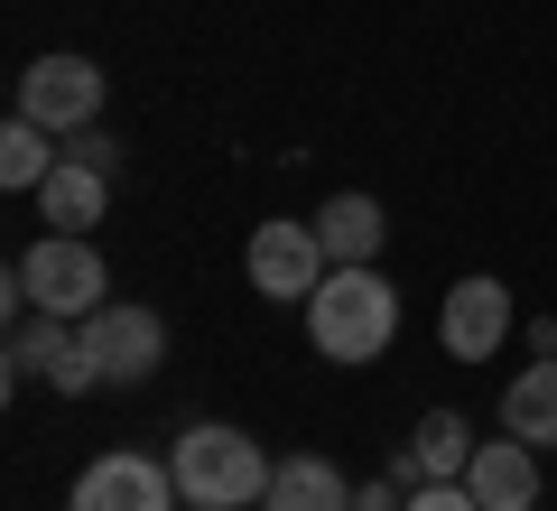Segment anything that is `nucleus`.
<instances>
[{
  "label": "nucleus",
  "instance_id": "1",
  "mask_svg": "<svg viewBox=\"0 0 557 511\" xmlns=\"http://www.w3.org/2000/svg\"><path fill=\"white\" fill-rule=\"evenodd\" d=\"M307 334H317L325 363H372V354H391L399 289L372 270V260H362V270H325V289L307 297Z\"/></svg>",
  "mask_w": 557,
  "mask_h": 511
},
{
  "label": "nucleus",
  "instance_id": "2",
  "mask_svg": "<svg viewBox=\"0 0 557 511\" xmlns=\"http://www.w3.org/2000/svg\"><path fill=\"white\" fill-rule=\"evenodd\" d=\"M168 474H177V492L196 511H242V502L270 492V455H260L242 428H223V418H196V428L168 447Z\"/></svg>",
  "mask_w": 557,
  "mask_h": 511
},
{
  "label": "nucleus",
  "instance_id": "3",
  "mask_svg": "<svg viewBox=\"0 0 557 511\" xmlns=\"http://www.w3.org/2000/svg\"><path fill=\"white\" fill-rule=\"evenodd\" d=\"M112 297V270H102V252L84 233H47L20 252V270H10V307H38V316H65V326H84V316Z\"/></svg>",
  "mask_w": 557,
  "mask_h": 511
},
{
  "label": "nucleus",
  "instance_id": "4",
  "mask_svg": "<svg viewBox=\"0 0 557 511\" xmlns=\"http://www.w3.org/2000/svg\"><path fill=\"white\" fill-rule=\"evenodd\" d=\"M75 344H84V363H94L102 391H139V381L168 363V326H159V307H139V297H102L75 326Z\"/></svg>",
  "mask_w": 557,
  "mask_h": 511
},
{
  "label": "nucleus",
  "instance_id": "5",
  "mask_svg": "<svg viewBox=\"0 0 557 511\" xmlns=\"http://www.w3.org/2000/svg\"><path fill=\"white\" fill-rule=\"evenodd\" d=\"M242 270H251V289L260 297H278V307H307V297L325 289V242H317V223H251V252H242Z\"/></svg>",
  "mask_w": 557,
  "mask_h": 511
},
{
  "label": "nucleus",
  "instance_id": "6",
  "mask_svg": "<svg viewBox=\"0 0 557 511\" xmlns=\"http://www.w3.org/2000/svg\"><path fill=\"white\" fill-rule=\"evenodd\" d=\"M186 492H177V474L168 465H149L139 447H112V455H94V465L75 474V492H65V511H177Z\"/></svg>",
  "mask_w": 557,
  "mask_h": 511
},
{
  "label": "nucleus",
  "instance_id": "7",
  "mask_svg": "<svg viewBox=\"0 0 557 511\" xmlns=\"http://www.w3.org/2000/svg\"><path fill=\"white\" fill-rule=\"evenodd\" d=\"M102 112V65L94 57H38L20 75V121H38V131H84V121Z\"/></svg>",
  "mask_w": 557,
  "mask_h": 511
},
{
  "label": "nucleus",
  "instance_id": "8",
  "mask_svg": "<svg viewBox=\"0 0 557 511\" xmlns=\"http://www.w3.org/2000/svg\"><path fill=\"white\" fill-rule=\"evenodd\" d=\"M502 334H511V289H502V279H456V289H446V316H437V344L456 363H493L502 354Z\"/></svg>",
  "mask_w": 557,
  "mask_h": 511
},
{
  "label": "nucleus",
  "instance_id": "9",
  "mask_svg": "<svg viewBox=\"0 0 557 511\" xmlns=\"http://www.w3.org/2000/svg\"><path fill=\"white\" fill-rule=\"evenodd\" d=\"M465 492H474L483 511H530V502H539V455H530V437L502 428L493 447H474V465H465Z\"/></svg>",
  "mask_w": 557,
  "mask_h": 511
},
{
  "label": "nucleus",
  "instance_id": "10",
  "mask_svg": "<svg viewBox=\"0 0 557 511\" xmlns=\"http://www.w3.org/2000/svg\"><path fill=\"white\" fill-rule=\"evenodd\" d=\"M465 465H474V428L456 410H428L418 437L399 447V484H465Z\"/></svg>",
  "mask_w": 557,
  "mask_h": 511
},
{
  "label": "nucleus",
  "instance_id": "11",
  "mask_svg": "<svg viewBox=\"0 0 557 511\" xmlns=\"http://www.w3.org/2000/svg\"><path fill=\"white\" fill-rule=\"evenodd\" d=\"M102 205H112V178H102V168H84V158H57V178L38 186L47 233H94V223H102Z\"/></svg>",
  "mask_w": 557,
  "mask_h": 511
},
{
  "label": "nucleus",
  "instance_id": "12",
  "mask_svg": "<svg viewBox=\"0 0 557 511\" xmlns=\"http://www.w3.org/2000/svg\"><path fill=\"white\" fill-rule=\"evenodd\" d=\"M260 511H354V484L335 474V455H288V465H270Z\"/></svg>",
  "mask_w": 557,
  "mask_h": 511
},
{
  "label": "nucleus",
  "instance_id": "13",
  "mask_svg": "<svg viewBox=\"0 0 557 511\" xmlns=\"http://www.w3.org/2000/svg\"><path fill=\"white\" fill-rule=\"evenodd\" d=\"M381 233H391V223H381L372 196H325V215H317V242H325L335 270H362V260L381 252Z\"/></svg>",
  "mask_w": 557,
  "mask_h": 511
},
{
  "label": "nucleus",
  "instance_id": "14",
  "mask_svg": "<svg viewBox=\"0 0 557 511\" xmlns=\"http://www.w3.org/2000/svg\"><path fill=\"white\" fill-rule=\"evenodd\" d=\"M502 428L530 437V447H557V354H539L530 373H511V391H502Z\"/></svg>",
  "mask_w": 557,
  "mask_h": 511
},
{
  "label": "nucleus",
  "instance_id": "15",
  "mask_svg": "<svg viewBox=\"0 0 557 511\" xmlns=\"http://www.w3.org/2000/svg\"><path fill=\"white\" fill-rule=\"evenodd\" d=\"M47 178H57V131H38V121L10 112V131H0V186H10V196H38Z\"/></svg>",
  "mask_w": 557,
  "mask_h": 511
},
{
  "label": "nucleus",
  "instance_id": "16",
  "mask_svg": "<svg viewBox=\"0 0 557 511\" xmlns=\"http://www.w3.org/2000/svg\"><path fill=\"white\" fill-rule=\"evenodd\" d=\"M75 354V326H65V316H38L28 307V326L10 334V373H38V381H57V363Z\"/></svg>",
  "mask_w": 557,
  "mask_h": 511
},
{
  "label": "nucleus",
  "instance_id": "17",
  "mask_svg": "<svg viewBox=\"0 0 557 511\" xmlns=\"http://www.w3.org/2000/svg\"><path fill=\"white\" fill-rule=\"evenodd\" d=\"M65 139H75V149H65V158H84V168H102V178H112V168H121V139H102L94 121H84V131H65Z\"/></svg>",
  "mask_w": 557,
  "mask_h": 511
},
{
  "label": "nucleus",
  "instance_id": "18",
  "mask_svg": "<svg viewBox=\"0 0 557 511\" xmlns=\"http://www.w3.org/2000/svg\"><path fill=\"white\" fill-rule=\"evenodd\" d=\"M399 511H483V502H474L465 484H418V492H409Z\"/></svg>",
  "mask_w": 557,
  "mask_h": 511
},
{
  "label": "nucleus",
  "instance_id": "19",
  "mask_svg": "<svg viewBox=\"0 0 557 511\" xmlns=\"http://www.w3.org/2000/svg\"><path fill=\"white\" fill-rule=\"evenodd\" d=\"M354 511H399V492H391V484H372V492H362Z\"/></svg>",
  "mask_w": 557,
  "mask_h": 511
}]
</instances>
